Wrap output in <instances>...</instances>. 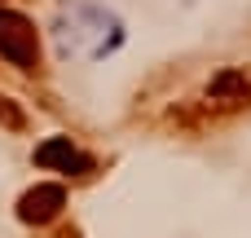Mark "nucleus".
I'll list each match as a JSON object with an SVG mask.
<instances>
[{
	"mask_svg": "<svg viewBox=\"0 0 251 238\" xmlns=\"http://www.w3.org/2000/svg\"><path fill=\"white\" fill-rule=\"evenodd\" d=\"M0 57L13 62L18 71H35L40 66V35H35V22L18 9H4L0 4Z\"/></svg>",
	"mask_w": 251,
	"mask_h": 238,
	"instance_id": "1",
	"label": "nucleus"
},
{
	"mask_svg": "<svg viewBox=\"0 0 251 238\" xmlns=\"http://www.w3.org/2000/svg\"><path fill=\"white\" fill-rule=\"evenodd\" d=\"M62 208H66V190H62V185H35V190H26V194L18 199V221H26V225H49V221L62 216Z\"/></svg>",
	"mask_w": 251,
	"mask_h": 238,
	"instance_id": "2",
	"label": "nucleus"
},
{
	"mask_svg": "<svg viewBox=\"0 0 251 238\" xmlns=\"http://www.w3.org/2000/svg\"><path fill=\"white\" fill-rule=\"evenodd\" d=\"M35 163L40 168H62V172H88L93 168V159L88 155H79L75 146H71V137H53V141H44L40 150H35Z\"/></svg>",
	"mask_w": 251,
	"mask_h": 238,
	"instance_id": "3",
	"label": "nucleus"
},
{
	"mask_svg": "<svg viewBox=\"0 0 251 238\" xmlns=\"http://www.w3.org/2000/svg\"><path fill=\"white\" fill-rule=\"evenodd\" d=\"M251 88L247 71H221V75H212V84H207V97L212 102H243Z\"/></svg>",
	"mask_w": 251,
	"mask_h": 238,
	"instance_id": "4",
	"label": "nucleus"
},
{
	"mask_svg": "<svg viewBox=\"0 0 251 238\" xmlns=\"http://www.w3.org/2000/svg\"><path fill=\"white\" fill-rule=\"evenodd\" d=\"M0 124H4V128H13V132H22V128H26L22 106H18L13 97H4V93H0Z\"/></svg>",
	"mask_w": 251,
	"mask_h": 238,
	"instance_id": "5",
	"label": "nucleus"
}]
</instances>
